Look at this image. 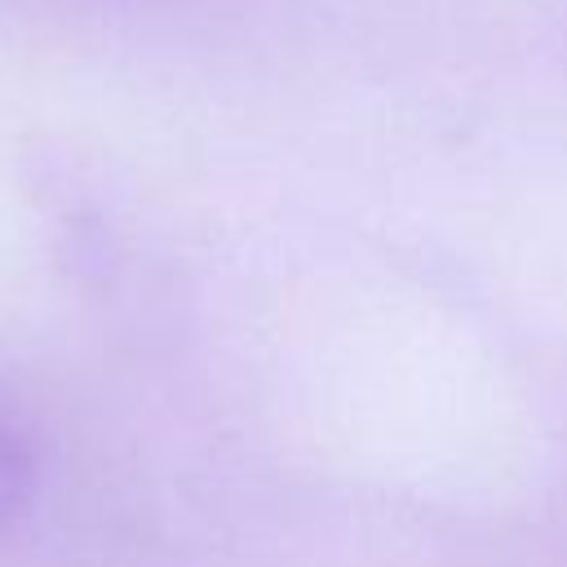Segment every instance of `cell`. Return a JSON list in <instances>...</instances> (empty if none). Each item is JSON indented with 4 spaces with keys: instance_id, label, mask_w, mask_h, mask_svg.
I'll return each mask as SVG.
<instances>
[{
    "instance_id": "cell-1",
    "label": "cell",
    "mask_w": 567,
    "mask_h": 567,
    "mask_svg": "<svg viewBox=\"0 0 567 567\" xmlns=\"http://www.w3.org/2000/svg\"><path fill=\"white\" fill-rule=\"evenodd\" d=\"M35 487H40V456L31 439L0 416V536L13 523H22V514L35 501Z\"/></svg>"
}]
</instances>
